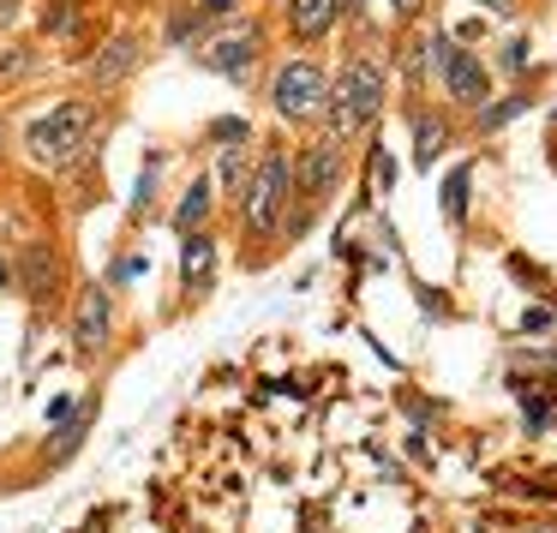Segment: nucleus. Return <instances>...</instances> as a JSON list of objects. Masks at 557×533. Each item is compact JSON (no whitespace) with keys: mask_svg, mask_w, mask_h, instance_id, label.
Wrapping results in <instances>:
<instances>
[{"mask_svg":"<svg viewBox=\"0 0 557 533\" xmlns=\"http://www.w3.org/2000/svg\"><path fill=\"white\" fill-rule=\"evenodd\" d=\"M90 133H97V109L90 102H54L49 114H37L25 126V157L37 169H66L90 145Z\"/></svg>","mask_w":557,"mask_h":533,"instance_id":"nucleus-1","label":"nucleus"},{"mask_svg":"<svg viewBox=\"0 0 557 533\" xmlns=\"http://www.w3.org/2000/svg\"><path fill=\"white\" fill-rule=\"evenodd\" d=\"M288 193H294V169L276 145L258 157L252 181H246V198H240V216H246V234H270L288 210Z\"/></svg>","mask_w":557,"mask_h":533,"instance_id":"nucleus-2","label":"nucleus"},{"mask_svg":"<svg viewBox=\"0 0 557 533\" xmlns=\"http://www.w3.org/2000/svg\"><path fill=\"white\" fill-rule=\"evenodd\" d=\"M377 102H384V73H377L372 61H348L336 78V90H330V133L336 138L360 133L377 114Z\"/></svg>","mask_w":557,"mask_h":533,"instance_id":"nucleus-3","label":"nucleus"},{"mask_svg":"<svg viewBox=\"0 0 557 533\" xmlns=\"http://www.w3.org/2000/svg\"><path fill=\"white\" fill-rule=\"evenodd\" d=\"M270 97H276L282 121H318L330 109V78L318 61H288L276 73V85H270Z\"/></svg>","mask_w":557,"mask_h":533,"instance_id":"nucleus-4","label":"nucleus"},{"mask_svg":"<svg viewBox=\"0 0 557 533\" xmlns=\"http://www.w3.org/2000/svg\"><path fill=\"white\" fill-rule=\"evenodd\" d=\"M109 342H114V294H109V282H85L78 288V318H73V348L90 360Z\"/></svg>","mask_w":557,"mask_h":533,"instance_id":"nucleus-5","label":"nucleus"},{"mask_svg":"<svg viewBox=\"0 0 557 533\" xmlns=\"http://www.w3.org/2000/svg\"><path fill=\"white\" fill-rule=\"evenodd\" d=\"M432 54H437V73H444V90H449L456 102H468V109H473V102L492 97V78H485V66L473 61V54H461L456 37H437Z\"/></svg>","mask_w":557,"mask_h":533,"instance_id":"nucleus-6","label":"nucleus"},{"mask_svg":"<svg viewBox=\"0 0 557 533\" xmlns=\"http://www.w3.org/2000/svg\"><path fill=\"white\" fill-rule=\"evenodd\" d=\"M258 49H264V37H258V25H246V18H240V25H228L216 42H205L198 54H205V61L216 66L222 78H234V85H246V73H252Z\"/></svg>","mask_w":557,"mask_h":533,"instance_id":"nucleus-7","label":"nucleus"},{"mask_svg":"<svg viewBox=\"0 0 557 533\" xmlns=\"http://www.w3.org/2000/svg\"><path fill=\"white\" fill-rule=\"evenodd\" d=\"M138 61H145L138 30H109V42L90 54V85H97V90H121L126 78L138 73Z\"/></svg>","mask_w":557,"mask_h":533,"instance_id":"nucleus-8","label":"nucleus"},{"mask_svg":"<svg viewBox=\"0 0 557 533\" xmlns=\"http://www.w3.org/2000/svg\"><path fill=\"white\" fill-rule=\"evenodd\" d=\"M288 169H294V193L300 198H330L342 181V145L336 138H330V145H312L300 162H288Z\"/></svg>","mask_w":557,"mask_h":533,"instance_id":"nucleus-9","label":"nucleus"},{"mask_svg":"<svg viewBox=\"0 0 557 533\" xmlns=\"http://www.w3.org/2000/svg\"><path fill=\"white\" fill-rule=\"evenodd\" d=\"M13 276L37 306H49L54 294H61V252H54V246H25V258H18Z\"/></svg>","mask_w":557,"mask_h":533,"instance_id":"nucleus-10","label":"nucleus"},{"mask_svg":"<svg viewBox=\"0 0 557 533\" xmlns=\"http://www.w3.org/2000/svg\"><path fill=\"white\" fill-rule=\"evenodd\" d=\"M336 18H342V0H288V30L300 42L330 37V30H336Z\"/></svg>","mask_w":557,"mask_h":533,"instance_id":"nucleus-11","label":"nucleus"},{"mask_svg":"<svg viewBox=\"0 0 557 533\" xmlns=\"http://www.w3.org/2000/svg\"><path fill=\"white\" fill-rule=\"evenodd\" d=\"M210 276H216V240H210V234H186V240H181V282H186V294H205Z\"/></svg>","mask_w":557,"mask_h":533,"instance_id":"nucleus-12","label":"nucleus"},{"mask_svg":"<svg viewBox=\"0 0 557 533\" xmlns=\"http://www.w3.org/2000/svg\"><path fill=\"white\" fill-rule=\"evenodd\" d=\"M205 216H210V174H198V181L186 186L181 210H174V228H181V240H186V234H205Z\"/></svg>","mask_w":557,"mask_h":533,"instance_id":"nucleus-13","label":"nucleus"},{"mask_svg":"<svg viewBox=\"0 0 557 533\" xmlns=\"http://www.w3.org/2000/svg\"><path fill=\"white\" fill-rule=\"evenodd\" d=\"M37 78V49L30 42H0V85H30Z\"/></svg>","mask_w":557,"mask_h":533,"instance_id":"nucleus-14","label":"nucleus"},{"mask_svg":"<svg viewBox=\"0 0 557 533\" xmlns=\"http://www.w3.org/2000/svg\"><path fill=\"white\" fill-rule=\"evenodd\" d=\"M216 181H222V193H246V181H252V157H246V145H222Z\"/></svg>","mask_w":557,"mask_h":533,"instance_id":"nucleus-15","label":"nucleus"},{"mask_svg":"<svg viewBox=\"0 0 557 533\" xmlns=\"http://www.w3.org/2000/svg\"><path fill=\"white\" fill-rule=\"evenodd\" d=\"M78 25H85V0H54L49 13H42V30H49V37H73Z\"/></svg>","mask_w":557,"mask_h":533,"instance_id":"nucleus-16","label":"nucleus"},{"mask_svg":"<svg viewBox=\"0 0 557 533\" xmlns=\"http://www.w3.org/2000/svg\"><path fill=\"white\" fill-rule=\"evenodd\" d=\"M437 150H444V121H437V114H425L420 121V150H413V162H437Z\"/></svg>","mask_w":557,"mask_h":533,"instance_id":"nucleus-17","label":"nucleus"},{"mask_svg":"<svg viewBox=\"0 0 557 533\" xmlns=\"http://www.w3.org/2000/svg\"><path fill=\"white\" fill-rule=\"evenodd\" d=\"M461 210H468V169L449 174V186H444V216H449V222H461Z\"/></svg>","mask_w":557,"mask_h":533,"instance_id":"nucleus-18","label":"nucleus"},{"mask_svg":"<svg viewBox=\"0 0 557 533\" xmlns=\"http://www.w3.org/2000/svg\"><path fill=\"white\" fill-rule=\"evenodd\" d=\"M521 109H528L521 97H509V102H497V109H485V133H497V126H504L509 114H521Z\"/></svg>","mask_w":557,"mask_h":533,"instance_id":"nucleus-19","label":"nucleus"},{"mask_svg":"<svg viewBox=\"0 0 557 533\" xmlns=\"http://www.w3.org/2000/svg\"><path fill=\"white\" fill-rule=\"evenodd\" d=\"M216 145H246V121H216Z\"/></svg>","mask_w":557,"mask_h":533,"instance_id":"nucleus-20","label":"nucleus"},{"mask_svg":"<svg viewBox=\"0 0 557 533\" xmlns=\"http://www.w3.org/2000/svg\"><path fill=\"white\" fill-rule=\"evenodd\" d=\"M18 7H25V0H0V30H7V25L18 18Z\"/></svg>","mask_w":557,"mask_h":533,"instance_id":"nucleus-21","label":"nucleus"},{"mask_svg":"<svg viewBox=\"0 0 557 533\" xmlns=\"http://www.w3.org/2000/svg\"><path fill=\"white\" fill-rule=\"evenodd\" d=\"M413 7H420V0H396V13H413Z\"/></svg>","mask_w":557,"mask_h":533,"instance_id":"nucleus-22","label":"nucleus"},{"mask_svg":"<svg viewBox=\"0 0 557 533\" xmlns=\"http://www.w3.org/2000/svg\"><path fill=\"white\" fill-rule=\"evenodd\" d=\"M485 7H497V13H504V7H516V0H485Z\"/></svg>","mask_w":557,"mask_h":533,"instance_id":"nucleus-23","label":"nucleus"},{"mask_svg":"<svg viewBox=\"0 0 557 533\" xmlns=\"http://www.w3.org/2000/svg\"><path fill=\"white\" fill-rule=\"evenodd\" d=\"M0 145H7V121H0Z\"/></svg>","mask_w":557,"mask_h":533,"instance_id":"nucleus-24","label":"nucleus"},{"mask_svg":"<svg viewBox=\"0 0 557 533\" xmlns=\"http://www.w3.org/2000/svg\"><path fill=\"white\" fill-rule=\"evenodd\" d=\"M0 282H7V264H0Z\"/></svg>","mask_w":557,"mask_h":533,"instance_id":"nucleus-25","label":"nucleus"}]
</instances>
